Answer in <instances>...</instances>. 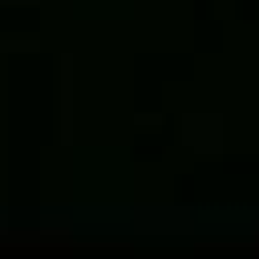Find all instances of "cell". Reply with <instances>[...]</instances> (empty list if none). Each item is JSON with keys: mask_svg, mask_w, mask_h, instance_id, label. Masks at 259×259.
Returning a JSON list of instances; mask_svg holds the SVG:
<instances>
[{"mask_svg": "<svg viewBox=\"0 0 259 259\" xmlns=\"http://www.w3.org/2000/svg\"><path fill=\"white\" fill-rule=\"evenodd\" d=\"M138 130H158V117H138Z\"/></svg>", "mask_w": 259, "mask_h": 259, "instance_id": "1", "label": "cell"}]
</instances>
